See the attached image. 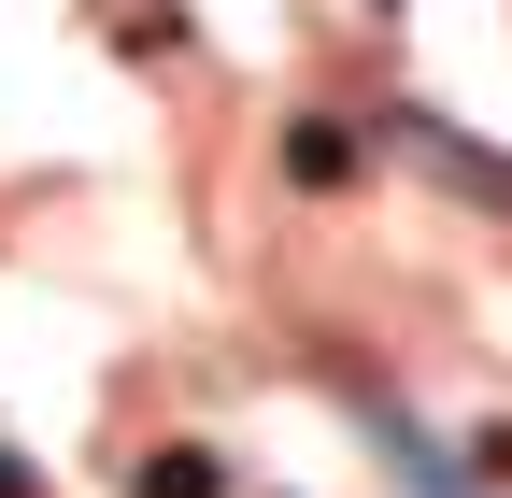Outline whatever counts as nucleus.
<instances>
[{
  "label": "nucleus",
  "instance_id": "obj_3",
  "mask_svg": "<svg viewBox=\"0 0 512 498\" xmlns=\"http://www.w3.org/2000/svg\"><path fill=\"white\" fill-rule=\"evenodd\" d=\"M0 498H43V470H15V456H0Z\"/></svg>",
  "mask_w": 512,
  "mask_h": 498
},
{
  "label": "nucleus",
  "instance_id": "obj_1",
  "mask_svg": "<svg viewBox=\"0 0 512 498\" xmlns=\"http://www.w3.org/2000/svg\"><path fill=\"white\" fill-rule=\"evenodd\" d=\"M356 157H370V143H356V114H299V129H285V171L313 185V200H328V185H356Z\"/></svg>",
  "mask_w": 512,
  "mask_h": 498
},
{
  "label": "nucleus",
  "instance_id": "obj_2",
  "mask_svg": "<svg viewBox=\"0 0 512 498\" xmlns=\"http://www.w3.org/2000/svg\"><path fill=\"white\" fill-rule=\"evenodd\" d=\"M128 498H228V470H214L200 442H157L143 470H128Z\"/></svg>",
  "mask_w": 512,
  "mask_h": 498
}]
</instances>
